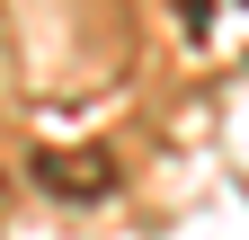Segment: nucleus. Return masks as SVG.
<instances>
[{
  "label": "nucleus",
  "mask_w": 249,
  "mask_h": 240,
  "mask_svg": "<svg viewBox=\"0 0 249 240\" xmlns=\"http://www.w3.org/2000/svg\"><path fill=\"white\" fill-rule=\"evenodd\" d=\"M36 178H45L53 196H107V187H116V160H107V152H45Z\"/></svg>",
  "instance_id": "nucleus-1"
}]
</instances>
